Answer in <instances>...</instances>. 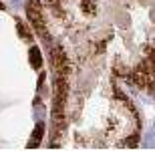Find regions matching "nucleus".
I'll return each mask as SVG.
<instances>
[{"instance_id":"1","label":"nucleus","mask_w":155,"mask_h":157,"mask_svg":"<svg viewBox=\"0 0 155 157\" xmlns=\"http://www.w3.org/2000/svg\"><path fill=\"white\" fill-rule=\"evenodd\" d=\"M32 65H34V67H41V55H38L37 48H32Z\"/></svg>"}]
</instances>
